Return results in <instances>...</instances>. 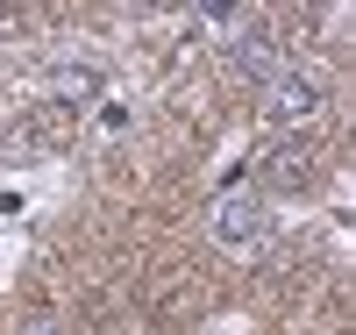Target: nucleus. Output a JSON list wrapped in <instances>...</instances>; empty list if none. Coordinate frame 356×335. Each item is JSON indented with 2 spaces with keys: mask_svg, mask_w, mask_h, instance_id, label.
<instances>
[{
  "mask_svg": "<svg viewBox=\"0 0 356 335\" xmlns=\"http://www.w3.org/2000/svg\"><path fill=\"white\" fill-rule=\"evenodd\" d=\"M257 107H264V121H271V129H292V136H300L307 121L328 107V86H321L314 72H292V65H285L271 86H264V100H257Z\"/></svg>",
  "mask_w": 356,
  "mask_h": 335,
  "instance_id": "1",
  "label": "nucleus"
},
{
  "mask_svg": "<svg viewBox=\"0 0 356 335\" xmlns=\"http://www.w3.org/2000/svg\"><path fill=\"white\" fill-rule=\"evenodd\" d=\"M264 186H271V193H307L314 186V178H321V150L307 143V136H278L271 150H264Z\"/></svg>",
  "mask_w": 356,
  "mask_h": 335,
  "instance_id": "3",
  "label": "nucleus"
},
{
  "mask_svg": "<svg viewBox=\"0 0 356 335\" xmlns=\"http://www.w3.org/2000/svg\"><path fill=\"white\" fill-rule=\"evenodd\" d=\"M228 72L235 79H250V86H271L285 72V43H278V29L271 22H243L228 36Z\"/></svg>",
  "mask_w": 356,
  "mask_h": 335,
  "instance_id": "2",
  "label": "nucleus"
},
{
  "mask_svg": "<svg viewBox=\"0 0 356 335\" xmlns=\"http://www.w3.org/2000/svg\"><path fill=\"white\" fill-rule=\"evenodd\" d=\"M207 228H214L221 250H257L264 228H271V215H264V200H257V193H221V200H214V221H207Z\"/></svg>",
  "mask_w": 356,
  "mask_h": 335,
  "instance_id": "4",
  "label": "nucleus"
},
{
  "mask_svg": "<svg viewBox=\"0 0 356 335\" xmlns=\"http://www.w3.org/2000/svg\"><path fill=\"white\" fill-rule=\"evenodd\" d=\"M22 335H57V328H50V321H29V328H22Z\"/></svg>",
  "mask_w": 356,
  "mask_h": 335,
  "instance_id": "5",
  "label": "nucleus"
}]
</instances>
